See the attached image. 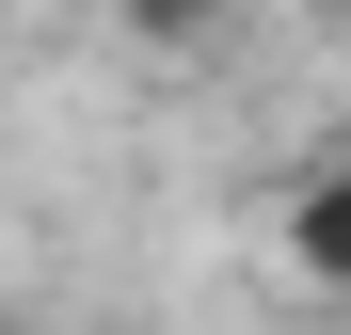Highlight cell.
I'll list each match as a JSON object with an SVG mask.
<instances>
[{
	"mask_svg": "<svg viewBox=\"0 0 351 335\" xmlns=\"http://www.w3.org/2000/svg\"><path fill=\"white\" fill-rule=\"evenodd\" d=\"M271 256L304 271L319 303H351V160H304V176L271 192Z\"/></svg>",
	"mask_w": 351,
	"mask_h": 335,
	"instance_id": "obj_1",
	"label": "cell"
},
{
	"mask_svg": "<svg viewBox=\"0 0 351 335\" xmlns=\"http://www.w3.org/2000/svg\"><path fill=\"white\" fill-rule=\"evenodd\" d=\"M96 32H112V48H144V64H192V48L240 32V0H96Z\"/></svg>",
	"mask_w": 351,
	"mask_h": 335,
	"instance_id": "obj_2",
	"label": "cell"
},
{
	"mask_svg": "<svg viewBox=\"0 0 351 335\" xmlns=\"http://www.w3.org/2000/svg\"><path fill=\"white\" fill-rule=\"evenodd\" d=\"M319 160H351V112H335V144H319Z\"/></svg>",
	"mask_w": 351,
	"mask_h": 335,
	"instance_id": "obj_3",
	"label": "cell"
},
{
	"mask_svg": "<svg viewBox=\"0 0 351 335\" xmlns=\"http://www.w3.org/2000/svg\"><path fill=\"white\" fill-rule=\"evenodd\" d=\"M335 48H351V0H335Z\"/></svg>",
	"mask_w": 351,
	"mask_h": 335,
	"instance_id": "obj_4",
	"label": "cell"
},
{
	"mask_svg": "<svg viewBox=\"0 0 351 335\" xmlns=\"http://www.w3.org/2000/svg\"><path fill=\"white\" fill-rule=\"evenodd\" d=\"M0 335H16V319H0Z\"/></svg>",
	"mask_w": 351,
	"mask_h": 335,
	"instance_id": "obj_5",
	"label": "cell"
}]
</instances>
